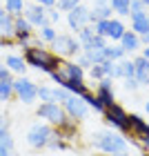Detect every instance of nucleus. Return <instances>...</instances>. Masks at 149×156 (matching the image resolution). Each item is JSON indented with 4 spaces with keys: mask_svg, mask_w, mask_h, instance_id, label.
<instances>
[{
    "mask_svg": "<svg viewBox=\"0 0 149 156\" xmlns=\"http://www.w3.org/2000/svg\"><path fill=\"white\" fill-rule=\"evenodd\" d=\"M140 145H143V150H145V152L149 154V136H147V138H143V140H140Z\"/></svg>",
    "mask_w": 149,
    "mask_h": 156,
    "instance_id": "3c124183",
    "label": "nucleus"
},
{
    "mask_svg": "<svg viewBox=\"0 0 149 156\" xmlns=\"http://www.w3.org/2000/svg\"><path fill=\"white\" fill-rule=\"evenodd\" d=\"M49 76H51V80H54L56 85H58V87H62V85H65V83H67V78H65V74H62V72H60V67H58V69H56V72H51V74H49Z\"/></svg>",
    "mask_w": 149,
    "mask_h": 156,
    "instance_id": "58836bf2",
    "label": "nucleus"
},
{
    "mask_svg": "<svg viewBox=\"0 0 149 156\" xmlns=\"http://www.w3.org/2000/svg\"><path fill=\"white\" fill-rule=\"evenodd\" d=\"M91 145L96 150H100L105 154H118V152H127V138L120 136V134L111 132V129H102V132H96L91 136Z\"/></svg>",
    "mask_w": 149,
    "mask_h": 156,
    "instance_id": "f03ea898",
    "label": "nucleus"
},
{
    "mask_svg": "<svg viewBox=\"0 0 149 156\" xmlns=\"http://www.w3.org/2000/svg\"><path fill=\"white\" fill-rule=\"evenodd\" d=\"M2 129H9V118H7L5 114H0V132Z\"/></svg>",
    "mask_w": 149,
    "mask_h": 156,
    "instance_id": "09e8293b",
    "label": "nucleus"
},
{
    "mask_svg": "<svg viewBox=\"0 0 149 156\" xmlns=\"http://www.w3.org/2000/svg\"><path fill=\"white\" fill-rule=\"evenodd\" d=\"M69 94H76V96H82V94H87L89 87L85 85V80H67L65 85H62Z\"/></svg>",
    "mask_w": 149,
    "mask_h": 156,
    "instance_id": "bb28decb",
    "label": "nucleus"
},
{
    "mask_svg": "<svg viewBox=\"0 0 149 156\" xmlns=\"http://www.w3.org/2000/svg\"><path fill=\"white\" fill-rule=\"evenodd\" d=\"M145 9V2L143 0H129V13L131 11H143Z\"/></svg>",
    "mask_w": 149,
    "mask_h": 156,
    "instance_id": "37998d69",
    "label": "nucleus"
},
{
    "mask_svg": "<svg viewBox=\"0 0 149 156\" xmlns=\"http://www.w3.org/2000/svg\"><path fill=\"white\" fill-rule=\"evenodd\" d=\"M125 31H127V29H125V25L120 23V20L109 18V31H107V38H109V40H118V42H120V38H123Z\"/></svg>",
    "mask_w": 149,
    "mask_h": 156,
    "instance_id": "4be33fe9",
    "label": "nucleus"
},
{
    "mask_svg": "<svg viewBox=\"0 0 149 156\" xmlns=\"http://www.w3.org/2000/svg\"><path fill=\"white\" fill-rule=\"evenodd\" d=\"M54 132L58 134L60 138H65V140H74V138H78V120L67 118L65 123H60L58 127H54Z\"/></svg>",
    "mask_w": 149,
    "mask_h": 156,
    "instance_id": "f3484780",
    "label": "nucleus"
},
{
    "mask_svg": "<svg viewBox=\"0 0 149 156\" xmlns=\"http://www.w3.org/2000/svg\"><path fill=\"white\" fill-rule=\"evenodd\" d=\"M98 98L105 103V107H109L111 103H116V96H113V85H111V78H100L98 80V89H96Z\"/></svg>",
    "mask_w": 149,
    "mask_h": 156,
    "instance_id": "ddd939ff",
    "label": "nucleus"
},
{
    "mask_svg": "<svg viewBox=\"0 0 149 156\" xmlns=\"http://www.w3.org/2000/svg\"><path fill=\"white\" fill-rule=\"evenodd\" d=\"M0 156H13V152H11V150H7V147H2V145H0Z\"/></svg>",
    "mask_w": 149,
    "mask_h": 156,
    "instance_id": "8fccbe9b",
    "label": "nucleus"
},
{
    "mask_svg": "<svg viewBox=\"0 0 149 156\" xmlns=\"http://www.w3.org/2000/svg\"><path fill=\"white\" fill-rule=\"evenodd\" d=\"M118 65H120V78H133V74H136V69H133V60L120 58Z\"/></svg>",
    "mask_w": 149,
    "mask_h": 156,
    "instance_id": "c85d7f7f",
    "label": "nucleus"
},
{
    "mask_svg": "<svg viewBox=\"0 0 149 156\" xmlns=\"http://www.w3.org/2000/svg\"><path fill=\"white\" fill-rule=\"evenodd\" d=\"M82 101L89 105V109L98 112V114H102V112H105V103L98 98V94H94V91H87V94H82Z\"/></svg>",
    "mask_w": 149,
    "mask_h": 156,
    "instance_id": "b1692460",
    "label": "nucleus"
},
{
    "mask_svg": "<svg viewBox=\"0 0 149 156\" xmlns=\"http://www.w3.org/2000/svg\"><path fill=\"white\" fill-rule=\"evenodd\" d=\"M125 87L129 89V91H133V89H138V87H140V83L136 80V78H125Z\"/></svg>",
    "mask_w": 149,
    "mask_h": 156,
    "instance_id": "a18cd8bd",
    "label": "nucleus"
},
{
    "mask_svg": "<svg viewBox=\"0 0 149 156\" xmlns=\"http://www.w3.org/2000/svg\"><path fill=\"white\" fill-rule=\"evenodd\" d=\"M60 72L65 74L67 80H85V69L78 65L76 60H62Z\"/></svg>",
    "mask_w": 149,
    "mask_h": 156,
    "instance_id": "dca6fc26",
    "label": "nucleus"
},
{
    "mask_svg": "<svg viewBox=\"0 0 149 156\" xmlns=\"http://www.w3.org/2000/svg\"><path fill=\"white\" fill-rule=\"evenodd\" d=\"M89 76L94 78V80H100V78H105L102 67H100V65H91V67H89Z\"/></svg>",
    "mask_w": 149,
    "mask_h": 156,
    "instance_id": "a19ab883",
    "label": "nucleus"
},
{
    "mask_svg": "<svg viewBox=\"0 0 149 156\" xmlns=\"http://www.w3.org/2000/svg\"><path fill=\"white\" fill-rule=\"evenodd\" d=\"M102 118H105V123H107L109 127L118 129L120 134H127V132H129V114H127V112L120 107L118 103H111L109 107H105Z\"/></svg>",
    "mask_w": 149,
    "mask_h": 156,
    "instance_id": "39448f33",
    "label": "nucleus"
},
{
    "mask_svg": "<svg viewBox=\"0 0 149 156\" xmlns=\"http://www.w3.org/2000/svg\"><path fill=\"white\" fill-rule=\"evenodd\" d=\"M51 47H54L51 51L58 54L60 58H65V60H71V58H76V56L82 51V45L78 42V38L69 36V34H58L56 40L51 42Z\"/></svg>",
    "mask_w": 149,
    "mask_h": 156,
    "instance_id": "7ed1b4c3",
    "label": "nucleus"
},
{
    "mask_svg": "<svg viewBox=\"0 0 149 156\" xmlns=\"http://www.w3.org/2000/svg\"><path fill=\"white\" fill-rule=\"evenodd\" d=\"M143 2H145V7H149V0H143Z\"/></svg>",
    "mask_w": 149,
    "mask_h": 156,
    "instance_id": "13d9d810",
    "label": "nucleus"
},
{
    "mask_svg": "<svg viewBox=\"0 0 149 156\" xmlns=\"http://www.w3.org/2000/svg\"><path fill=\"white\" fill-rule=\"evenodd\" d=\"M36 116L42 118L45 123H49L51 127H58L60 123H65V120L69 118L65 107H62L60 103H40L36 107Z\"/></svg>",
    "mask_w": 149,
    "mask_h": 156,
    "instance_id": "423d86ee",
    "label": "nucleus"
},
{
    "mask_svg": "<svg viewBox=\"0 0 149 156\" xmlns=\"http://www.w3.org/2000/svg\"><path fill=\"white\" fill-rule=\"evenodd\" d=\"M36 5L45 7V9H51V7H56V0H33Z\"/></svg>",
    "mask_w": 149,
    "mask_h": 156,
    "instance_id": "49530a36",
    "label": "nucleus"
},
{
    "mask_svg": "<svg viewBox=\"0 0 149 156\" xmlns=\"http://www.w3.org/2000/svg\"><path fill=\"white\" fill-rule=\"evenodd\" d=\"M143 56H145V58L149 60V45H145V49H143Z\"/></svg>",
    "mask_w": 149,
    "mask_h": 156,
    "instance_id": "864d4df0",
    "label": "nucleus"
},
{
    "mask_svg": "<svg viewBox=\"0 0 149 156\" xmlns=\"http://www.w3.org/2000/svg\"><path fill=\"white\" fill-rule=\"evenodd\" d=\"M127 136L136 138V140H143L149 136V123H145V118H140L138 114H129V132Z\"/></svg>",
    "mask_w": 149,
    "mask_h": 156,
    "instance_id": "f8f14e48",
    "label": "nucleus"
},
{
    "mask_svg": "<svg viewBox=\"0 0 149 156\" xmlns=\"http://www.w3.org/2000/svg\"><path fill=\"white\" fill-rule=\"evenodd\" d=\"M98 156H111V154H105V152H102V154H98Z\"/></svg>",
    "mask_w": 149,
    "mask_h": 156,
    "instance_id": "bf43d9fd",
    "label": "nucleus"
},
{
    "mask_svg": "<svg viewBox=\"0 0 149 156\" xmlns=\"http://www.w3.org/2000/svg\"><path fill=\"white\" fill-rule=\"evenodd\" d=\"M76 62H78V65H80L82 69H87V67H91V60L87 58V54H85V51H80V54L76 56Z\"/></svg>",
    "mask_w": 149,
    "mask_h": 156,
    "instance_id": "79ce46f5",
    "label": "nucleus"
},
{
    "mask_svg": "<svg viewBox=\"0 0 149 156\" xmlns=\"http://www.w3.org/2000/svg\"><path fill=\"white\" fill-rule=\"evenodd\" d=\"M13 94H16L20 103L31 105L38 101V85L27 76H18V78H13Z\"/></svg>",
    "mask_w": 149,
    "mask_h": 156,
    "instance_id": "0eeeda50",
    "label": "nucleus"
},
{
    "mask_svg": "<svg viewBox=\"0 0 149 156\" xmlns=\"http://www.w3.org/2000/svg\"><path fill=\"white\" fill-rule=\"evenodd\" d=\"M38 101H40V103H56V98H54V87L38 85Z\"/></svg>",
    "mask_w": 149,
    "mask_h": 156,
    "instance_id": "2f4dec72",
    "label": "nucleus"
},
{
    "mask_svg": "<svg viewBox=\"0 0 149 156\" xmlns=\"http://www.w3.org/2000/svg\"><path fill=\"white\" fill-rule=\"evenodd\" d=\"M16 98L13 94V78L11 80H0V103H9Z\"/></svg>",
    "mask_w": 149,
    "mask_h": 156,
    "instance_id": "a878e982",
    "label": "nucleus"
},
{
    "mask_svg": "<svg viewBox=\"0 0 149 156\" xmlns=\"http://www.w3.org/2000/svg\"><path fill=\"white\" fill-rule=\"evenodd\" d=\"M113 156H129L127 152H118V154H113Z\"/></svg>",
    "mask_w": 149,
    "mask_h": 156,
    "instance_id": "6e6d98bb",
    "label": "nucleus"
},
{
    "mask_svg": "<svg viewBox=\"0 0 149 156\" xmlns=\"http://www.w3.org/2000/svg\"><path fill=\"white\" fill-rule=\"evenodd\" d=\"M0 5H2V0H0Z\"/></svg>",
    "mask_w": 149,
    "mask_h": 156,
    "instance_id": "052dcab7",
    "label": "nucleus"
},
{
    "mask_svg": "<svg viewBox=\"0 0 149 156\" xmlns=\"http://www.w3.org/2000/svg\"><path fill=\"white\" fill-rule=\"evenodd\" d=\"M100 67H102V74L107 76V78H120V65H118V60H102L100 62Z\"/></svg>",
    "mask_w": 149,
    "mask_h": 156,
    "instance_id": "393cba45",
    "label": "nucleus"
},
{
    "mask_svg": "<svg viewBox=\"0 0 149 156\" xmlns=\"http://www.w3.org/2000/svg\"><path fill=\"white\" fill-rule=\"evenodd\" d=\"M51 134H54V127L49 123H45V120H38V123H33L27 129V143L33 150H45L49 138H51Z\"/></svg>",
    "mask_w": 149,
    "mask_h": 156,
    "instance_id": "20e7f679",
    "label": "nucleus"
},
{
    "mask_svg": "<svg viewBox=\"0 0 149 156\" xmlns=\"http://www.w3.org/2000/svg\"><path fill=\"white\" fill-rule=\"evenodd\" d=\"M23 16L31 23V27L33 29H40V27H45V25H49V18H47V9L45 7H40V5H27L25 7V13Z\"/></svg>",
    "mask_w": 149,
    "mask_h": 156,
    "instance_id": "9d476101",
    "label": "nucleus"
},
{
    "mask_svg": "<svg viewBox=\"0 0 149 156\" xmlns=\"http://www.w3.org/2000/svg\"><path fill=\"white\" fill-rule=\"evenodd\" d=\"M120 45H123V49L127 54H131V51H136V49H140L143 47V42H140V36L136 31H125L123 34V38H120Z\"/></svg>",
    "mask_w": 149,
    "mask_h": 156,
    "instance_id": "aec40b11",
    "label": "nucleus"
},
{
    "mask_svg": "<svg viewBox=\"0 0 149 156\" xmlns=\"http://www.w3.org/2000/svg\"><path fill=\"white\" fill-rule=\"evenodd\" d=\"M2 7L16 18V16H23V13H25L27 2H25V0H2Z\"/></svg>",
    "mask_w": 149,
    "mask_h": 156,
    "instance_id": "5701e85b",
    "label": "nucleus"
},
{
    "mask_svg": "<svg viewBox=\"0 0 149 156\" xmlns=\"http://www.w3.org/2000/svg\"><path fill=\"white\" fill-rule=\"evenodd\" d=\"M109 7L118 16H129V0H109Z\"/></svg>",
    "mask_w": 149,
    "mask_h": 156,
    "instance_id": "c756f323",
    "label": "nucleus"
},
{
    "mask_svg": "<svg viewBox=\"0 0 149 156\" xmlns=\"http://www.w3.org/2000/svg\"><path fill=\"white\" fill-rule=\"evenodd\" d=\"M0 45L2 47H13V45H18L16 38H0Z\"/></svg>",
    "mask_w": 149,
    "mask_h": 156,
    "instance_id": "de8ad7c7",
    "label": "nucleus"
},
{
    "mask_svg": "<svg viewBox=\"0 0 149 156\" xmlns=\"http://www.w3.org/2000/svg\"><path fill=\"white\" fill-rule=\"evenodd\" d=\"M129 18H131V31H136L138 36H143V34L149 31V13L145 9L143 11H131Z\"/></svg>",
    "mask_w": 149,
    "mask_h": 156,
    "instance_id": "4468645a",
    "label": "nucleus"
},
{
    "mask_svg": "<svg viewBox=\"0 0 149 156\" xmlns=\"http://www.w3.org/2000/svg\"><path fill=\"white\" fill-rule=\"evenodd\" d=\"M56 36H58V31H56L54 25H45V27L38 29V40L40 42H49V45H51V42L56 40Z\"/></svg>",
    "mask_w": 149,
    "mask_h": 156,
    "instance_id": "cd10ccee",
    "label": "nucleus"
},
{
    "mask_svg": "<svg viewBox=\"0 0 149 156\" xmlns=\"http://www.w3.org/2000/svg\"><path fill=\"white\" fill-rule=\"evenodd\" d=\"M111 18V7L109 5H94L89 9V23H98V20Z\"/></svg>",
    "mask_w": 149,
    "mask_h": 156,
    "instance_id": "412c9836",
    "label": "nucleus"
},
{
    "mask_svg": "<svg viewBox=\"0 0 149 156\" xmlns=\"http://www.w3.org/2000/svg\"><path fill=\"white\" fill-rule=\"evenodd\" d=\"M87 54V58L91 60V65H100L102 60H107V51H105V47L102 49H89V51H85Z\"/></svg>",
    "mask_w": 149,
    "mask_h": 156,
    "instance_id": "473e14b6",
    "label": "nucleus"
},
{
    "mask_svg": "<svg viewBox=\"0 0 149 156\" xmlns=\"http://www.w3.org/2000/svg\"><path fill=\"white\" fill-rule=\"evenodd\" d=\"M94 5H109V0H94Z\"/></svg>",
    "mask_w": 149,
    "mask_h": 156,
    "instance_id": "5fc2aeb1",
    "label": "nucleus"
},
{
    "mask_svg": "<svg viewBox=\"0 0 149 156\" xmlns=\"http://www.w3.org/2000/svg\"><path fill=\"white\" fill-rule=\"evenodd\" d=\"M145 109H147V114H149V101H147V103H145Z\"/></svg>",
    "mask_w": 149,
    "mask_h": 156,
    "instance_id": "4d7b16f0",
    "label": "nucleus"
},
{
    "mask_svg": "<svg viewBox=\"0 0 149 156\" xmlns=\"http://www.w3.org/2000/svg\"><path fill=\"white\" fill-rule=\"evenodd\" d=\"M80 5V0H56V9L58 11H71V9H76V7Z\"/></svg>",
    "mask_w": 149,
    "mask_h": 156,
    "instance_id": "e433bc0d",
    "label": "nucleus"
},
{
    "mask_svg": "<svg viewBox=\"0 0 149 156\" xmlns=\"http://www.w3.org/2000/svg\"><path fill=\"white\" fill-rule=\"evenodd\" d=\"M62 107H65L67 116L74 118V120H78V123L85 120L87 114H89V105L82 101V96H76V94H69V98L62 103Z\"/></svg>",
    "mask_w": 149,
    "mask_h": 156,
    "instance_id": "6e6552de",
    "label": "nucleus"
},
{
    "mask_svg": "<svg viewBox=\"0 0 149 156\" xmlns=\"http://www.w3.org/2000/svg\"><path fill=\"white\" fill-rule=\"evenodd\" d=\"M54 98H56V103L62 105V103L69 98V91H67L65 87H58V85H56V87H54Z\"/></svg>",
    "mask_w": 149,
    "mask_h": 156,
    "instance_id": "4c0bfd02",
    "label": "nucleus"
},
{
    "mask_svg": "<svg viewBox=\"0 0 149 156\" xmlns=\"http://www.w3.org/2000/svg\"><path fill=\"white\" fill-rule=\"evenodd\" d=\"M105 51H107V58L109 60H120V58H125V56H127L123 45H107V47H105Z\"/></svg>",
    "mask_w": 149,
    "mask_h": 156,
    "instance_id": "7c9ffc66",
    "label": "nucleus"
},
{
    "mask_svg": "<svg viewBox=\"0 0 149 156\" xmlns=\"http://www.w3.org/2000/svg\"><path fill=\"white\" fill-rule=\"evenodd\" d=\"M67 25H69V29H74L78 34L85 25H89V9L82 7V5H78L76 9L67 11Z\"/></svg>",
    "mask_w": 149,
    "mask_h": 156,
    "instance_id": "9b49d317",
    "label": "nucleus"
},
{
    "mask_svg": "<svg viewBox=\"0 0 149 156\" xmlns=\"http://www.w3.org/2000/svg\"><path fill=\"white\" fill-rule=\"evenodd\" d=\"M16 25H13V16L0 5V38H13Z\"/></svg>",
    "mask_w": 149,
    "mask_h": 156,
    "instance_id": "2eb2a0df",
    "label": "nucleus"
},
{
    "mask_svg": "<svg viewBox=\"0 0 149 156\" xmlns=\"http://www.w3.org/2000/svg\"><path fill=\"white\" fill-rule=\"evenodd\" d=\"M96 36V31H94V27L91 25H85L80 31H78V42H80V45H87V42L91 40Z\"/></svg>",
    "mask_w": 149,
    "mask_h": 156,
    "instance_id": "c9c22d12",
    "label": "nucleus"
},
{
    "mask_svg": "<svg viewBox=\"0 0 149 156\" xmlns=\"http://www.w3.org/2000/svg\"><path fill=\"white\" fill-rule=\"evenodd\" d=\"M140 42H143V45H149V31H147V34H143V36H140Z\"/></svg>",
    "mask_w": 149,
    "mask_h": 156,
    "instance_id": "603ef678",
    "label": "nucleus"
},
{
    "mask_svg": "<svg viewBox=\"0 0 149 156\" xmlns=\"http://www.w3.org/2000/svg\"><path fill=\"white\" fill-rule=\"evenodd\" d=\"M13 74L9 72V67L7 65H0V80H11Z\"/></svg>",
    "mask_w": 149,
    "mask_h": 156,
    "instance_id": "c03bdc74",
    "label": "nucleus"
},
{
    "mask_svg": "<svg viewBox=\"0 0 149 156\" xmlns=\"http://www.w3.org/2000/svg\"><path fill=\"white\" fill-rule=\"evenodd\" d=\"M5 65L9 67V72L11 74H16V76H25V72H27V60H25V56H18V54H9L5 58Z\"/></svg>",
    "mask_w": 149,
    "mask_h": 156,
    "instance_id": "a211bd4d",
    "label": "nucleus"
},
{
    "mask_svg": "<svg viewBox=\"0 0 149 156\" xmlns=\"http://www.w3.org/2000/svg\"><path fill=\"white\" fill-rule=\"evenodd\" d=\"M13 25H16V31H13V38H16V42L20 47H27V45H31V36H33V27L31 23L27 20L25 16H16L13 18Z\"/></svg>",
    "mask_w": 149,
    "mask_h": 156,
    "instance_id": "1a4fd4ad",
    "label": "nucleus"
},
{
    "mask_svg": "<svg viewBox=\"0 0 149 156\" xmlns=\"http://www.w3.org/2000/svg\"><path fill=\"white\" fill-rule=\"evenodd\" d=\"M23 56H25V60H27V65H29V67L38 69V72H45V74L56 72V69L62 65V60H65V58H60L58 54L45 49L40 40H38V45L23 47Z\"/></svg>",
    "mask_w": 149,
    "mask_h": 156,
    "instance_id": "f257e3e1",
    "label": "nucleus"
},
{
    "mask_svg": "<svg viewBox=\"0 0 149 156\" xmlns=\"http://www.w3.org/2000/svg\"><path fill=\"white\" fill-rule=\"evenodd\" d=\"M47 147L49 150H69V140H65V138H60L58 134H51V138H49V143H47Z\"/></svg>",
    "mask_w": 149,
    "mask_h": 156,
    "instance_id": "72a5a7b5",
    "label": "nucleus"
},
{
    "mask_svg": "<svg viewBox=\"0 0 149 156\" xmlns=\"http://www.w3.org/2000/svg\"><path fill=\"white\" fill-rule=\"evenodd\" d=\"M47 18H49V25L60 23V11L56 9V7H51V9H47Z\"/></svg>",
    "mask_w": 149,
    "mask_h": 156,
    "instance_id": "ea45409f",
    "label": "nucleus"
},
{
    "mask_svg": "<svg viewBox=\"0 0 149 156\" xmlns=\"http://www.w3.org/2000/svg\"><path fill=\"white\" fill-rule=\"evenodd\" d=\"M102 47H107V38H105V36H98V34H96V36L91 38L87 45H82V51H89V49H102Z\"/></svg>",
    "mask_w": 149,
    "mask_h": 156,
    "instance_id": "f704fd0d",
    "label": "nucleus"
},
{
    "mask_svg": "<svg viewBox=\"0 0 149 156\" xmlns=\"http://www.w3.org/2000/svg\"><path fill=\"white\" fill-rule=\"evenodd\" d=\"M133 69H136L133 78H136L140 85H149V60L145 56H138V58L133 60Z\"/></svg>",
    "mask_w": 149,
    "mask_h": 156,
    "instance_id": "6ab92c4d",
    "label": "nucleus"
}]
</instances>
